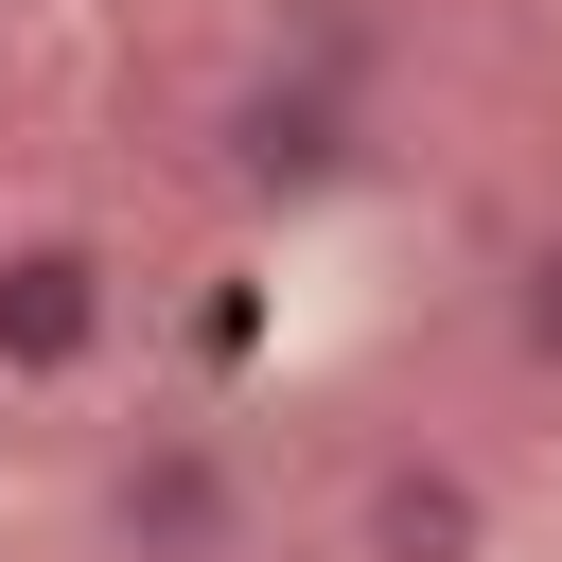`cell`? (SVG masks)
I'll return each instance as SVG.
<instances>
[{
  "instance_id": "4",
  "label": "cell",
  "mask_w": 562,
  "mask_h": 562,
  "mask_svg": "<svg viewBox=\"0 0 562 562\" xmlns=\"http://www.w3.org/2000/svg\"><path fill=\"white\" fill-rule=\"evenodd\" d=\"M334 544H351V562H492V474H474L457 439H386V457L351 474Z\"/></svg>"
},
{
  "instance_id": "1",
  "label": "cell",
  "mask_w": 562,
  "mask_h": 562,
  "mask_svg": "<svg viewBox=\"0 0 562 562\" xmlns=\"http://www.w3.org/2000/svg\"><path fill=\"white\" fill-rule=\"evenodd\" d=\"M70 527H88V562H246V544H263V492H246L228 422L140 404V422H105V457H88Z\"/></svg>"
},
{
  "instance_id": "5",
  "label": "cell",
  "mask_w": 562,
  "mask_h": 562,
  "mask_svg": "<svg viewBox=\"0 0 562 562\" xmlns=\"http://www.w3.org/2000/svg\"><path fill=\"white\" fill-rule=\"evenodd\" d=\"M509 369H527V386H562V228L509 263Z\"/></svg>"
},
{
  "instance_id": "2",
  "label": "cell",
  "mask_w": 562,
  "mask_h": 562,
  "mask_svg": "<svg viewBox=\"0 0 562 562\" xmlns=\"http://www.w3.org/2000/svg\"><path fill=\"white\" fill-rule=\"evenodd\" d=\"M123 351V246L105 228H70V211H35V228H0V386H88Z\"/></svg>"
},
{
  "instance_id": "3",
  "label": "cell",
  "mask_w": 562,
  "mask_h": 562,
  "mask_svg": "<svg viewBox=\"0 0 562 562\" xmlns=\"http://www.w3.org/2000/svg\"><path fill=\"white\" fill-rule=\"evenodd\" d=\"M351 158H369V105H351L316 53H299V70H246V88L211 105V176H228L246 211H316Z\"/></svg>"
}]
</instances>
